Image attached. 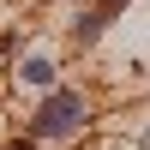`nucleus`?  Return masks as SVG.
Segmentation results:
<instances>
[{"label": "nucleus", "instance_id": "nucleus-3", "mask_svg": "<svg viewBox=\"0 0 150 150\" xmlns=\"http://www.w3.org/2000/svg\"><path fill=\"white\" fill-rule=\"evenodd\" d=\"M120 18H108L96 0H78V6H66V24H60V48H66L72 60H84V54H96V48L108 42V30H114Z\"/></svg>", "mask_w": 150, "mask_h": 150}, {"label": "nucleus", "instance_id": "nucleus-6", "mask_svg": "<svg viewBox=\"0 0 150 150\" xmlns=\"http://www.w3.org/2000/svg\"><path fill=\"white\" fill-rule=\"evenodd\" d=\"M54 6H78V0H54Z\"/></svg>", "mask_w": 150, "mask_h": 150}, {"label": "nucleus", "instance_id": "nucleus-1", "mask_svg": "<svg viewBox=\"0 0 150 150\" xmlns=\"http://www.w3.org/2000/svg\"><path fill=\"white\" fill-rule=\"evenodd\" d=\"M18 132H24L30 144H42V150H66V144L96 138V90L78 84V78H60L54 90L30 96Z\"/></svg>", "mask_w": 150, "mask_h": 150}, {"label": "nucleus", "instance_id": "nucleus-7", "mask_svg": "<svg viewBox=\"0 0 150 150\" xmlns=\"http://www.w3.org/2000/svg\"><path fill=\"white\" fill-rule=\"evenodd\" d=\"M0 150H12V144H0Z\"/></svg>", "mask_w": 150, "mask_h": 150}, {"label": "nucleus", "instance_id": "nucleus-5", "mask_svg": "<svg viewBox=\"0 0 150 150\" xmlns=\"http://www.w3.org/2000/svg\"><path fill=\"white\" fill-rule=\"evenodd\" d=\"M96 6H102V12H108V18H120V12H126V6H132V0H96Z\"/></svg>", "mask_w": 150, "mask_h": 150}, {"label": "nucleus", "instance_id": "nucleus-4", "mask_svg": "<svg viewBox=\"0 0 150 150\" xmlns=\"http://www.w3.org/2000/svg\"><path fill=\"white\" fill-rule=\"evenodd\" d=\"M126 138L138 144V150H150V120H132V126H126Z\"/></svg>", "mask_w": 150, "mask_h": 150}, {"label": "nucleus", "instance_id": "nucleus-2", "mask_svg": "<svg viewBox=\"0 0 150 150\" xmlns=\"http://www.w3.org/2000/svg\"><path fill=\"white\" fill-rule=\"evenodd\" d=\"M0 78H6L12 96H42V90H54L60 78H72V54L60 42H48V36H24Z\"/></svg>", "mask_w": 150, "mask_h": 150}]
</instances>
